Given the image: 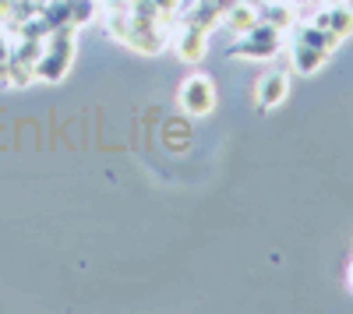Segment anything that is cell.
<instances>
[{
  "label": "cell",
  "mask_w": 353,
  "mask_h": 314,
  "mask_svg": "<svg viewBox=\"0 0 353 314\" xmlns=\"http://www.w3.org/2000/svg\"><path fill=\"white\" fill-rule=\"evenodd\" d=\"M279 50V28L276 25H254L251 32H244V39L233 46V53L237 56H248V61H269V56H276Z\"/></svg>",
  "instance_id": "2"
},
{
  "label": "cell",
  "mask_w": 353,
  "mask_h": 314,
  "mask_svg": "<svg viewBox=\"0 0 353 314\" xmlns=\"http://www.w3.org/2000/svg\"><path fill=\"white\" fill-rule=\"evenodd\" d=\"M258 106L261 109H272V106H279V103H286V96H290V81H286V74H265L261 81H258Z\"/></svg>",
  "instance_id": "3"
},
{
  "label": "cell",
  "mask_w": 353,
  "mask_h": 314,
  "mask_svg": "<svg viewBox=\"0 0 353 314\" xmlns=\"http://www.w3.org/2000/svg\"><path fill=\"white\" fill-rule=\"evenodd\" d=\"M318 25L325 28V32H332V36H350L353 32V11L350 8H343V4H332L329 8V14H321L318 18Z\"/></svg>",
  "instance_id": "4"
},
{
  "label": "cell",
  "mask_w": 353,
  "mask_h": 314,
  "mask_svg": "<svg viewBox=\"0 0 353 314\" xmlns=\"http://www.w3.org/2000/svg\"><path fill=\"white\" fill-rule=\"evenodd\" d=\"M332 4H343V0H332Z\"/></svg>",
  "instance_id": "9"
},
{
  "label": "cell",
  "mask_w": 353,
  "mask_h": 314,
  "mask_svg": "<svg viewBox=\"0 0 353 314\" xmlns=\"http://www.w3.org/2000/svg\"><path fill=\"white\" fill-rule=\"evenodd\" d=\"M350 286H353V262H350Z\"/></svg>",
  "instance_id": "8"
},
{
  "label": "cell",
  "mask_w": 353,
  "mask_h": 314,
  "mask_svg": "<svg viewBox=\"0 0 353 314\" xmlns=\"http://www.w3.org/2000/svg\"><path fill=\"white\" fill-rule=\"evenodd\" d=\"M226 25L233 28V32H251V28L258 25V14H254V8H244V4H233V11L226 14Z\"/></svg>",
  "instance_id": "7"
},
{
  "label": "cell",
  "mask_w": 353,
  "mask_h": 314,
  "mask_svg": "<svg viewBox=\"0 0 353 314\" xmlns=\"http://www.w3.org/2000/svg\"><path fill=\"white\" fill-rule=\"evenodd\" d=\"M205 46H209V39H205V28L191 21V25H188V32H184V39H181V46H176V50H181L184 61L198 64L201 56H205Z\"/></svg>",
  "instance_id": "5"
},
{
  "label": "cell",
  "mask_w": 353,
  "mask_h": 314,
  "mask_svg": "<svg viewBox=\"0 0 353 314\" xmlns=\"http://www.w3.org/2000/svg\"><path fill=\"white\" fill-rule=\"evenodd\" d=\"M181 109L188 113V117H205V113H212V106H216V85L205 78V74H194V78H188L184 85H181Z\"/></svg>",
  "instance_id": "1"
},
{
  "label": "cell",
  "mask_w": 353,
  "mask_h": 314,
  "mask_svg": "<svg viewBox=\"0 0 353 314\" xmlns=\"http://www.w3.org/2000/svg\"><path fill=\"white\" fill-rule=\"evenodd\" d=\"M325 50H318V46H307V43H297V50H293V64H297L301 74H311L318 71L321 64H325Z\"/></svg>",
  "instance_id": "6"
}]
</instances>
